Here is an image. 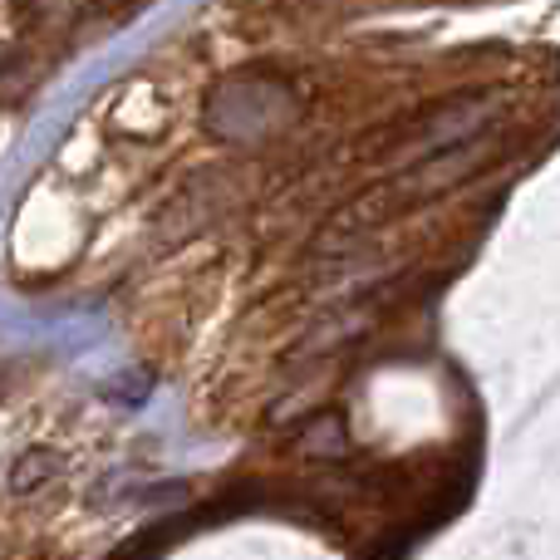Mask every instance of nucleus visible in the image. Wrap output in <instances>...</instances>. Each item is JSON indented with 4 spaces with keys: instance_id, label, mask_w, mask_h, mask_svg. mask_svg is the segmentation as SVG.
Returning a JSON list of instances; mask_svg holds the SVG:
<instances>
[{
    "instance_id": "nucleus-1",
    "label": "nucleus",
    "mask_w": 560,
    "mask_h": 560,
    "mask_svg": "<svg viewBox=\"0 0 560 560\" xmlns=\"http://www.w3.org/2000/svg\"><path fill=\"white\" fill-rule=\"evenodd\" d=\"M300 447H305V453H315V457H339V453L349 447L345 418H339V413H319L315 423L300 433Z\"/></svg>"
},
{
    "instance_id": "nucleus-2",
    "label": "nucleus",
    "mask_w": 560,
    "mask_h": 560,
    "mask_svg": "<svg viewBox=\"0 0 560 560\" xmlns=\"http://www.w3.org/2000/svg\"><path fill=\"white\" fill-rule=\"evenodd\" d=\"M59 467L55 453H45V447H35V453H25L15 467H10V492H30V487H39L49 472Z\"/></svg>"
}]
</instances>
